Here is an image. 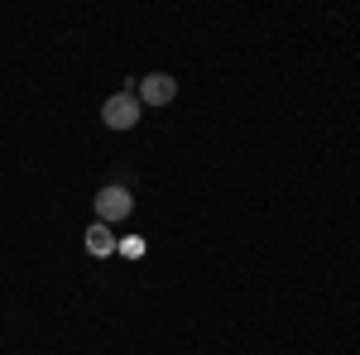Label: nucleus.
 Returning <instances> with one entry per match:
<instances>
[{"instance_id": "obj_4", "label": "nucleus", "mask_w": 360, "mask_h": 355, "mask_svg": "<svg viewBox=\"0 0 360 355\" xmlns=\"http://www.w3.org/2000/svg\"><path fill=\"white\" fill-rule=\"evenodd\" d=\"M115 250H120V240H115L111 226H101V221L86 226V254H91V259H111Z\"/></svg>"}, {"instance_id": "obj_1", "label": "nucleus", "mask_w": 360, "mask_h": 355, "mask_svg": "<svg viewBox=\"0 0 360 355\" xmlns=\"http://www.w3.org/2000/svg\"><path fill=\"white\" fill-rule=\"evenodd\" d=\"M139 115H144V106H139L135 91H115V96H106V106H101V125L106 130H135Z\"/></svg>"}, {"instance_id": "obj_5", "label": "nucleus", "mask_w": 360, "mask_h": 355, "mask_svg": "<svg viewBox=\"0 0 360 355\" xmlns=\"http://www.w3.org/2000/svg\"><path fill=\"white\" fill-rule=\"evenodd\" d=\"M120 254H130V259H139V254H144V240H120Z\"/></svg>"}, {"instance_id": "obj_2", "label": "nucleus", "mask_w": 360, "mask_h": 355, "mask_svg": "<svg viewBox=\"0 0 360 355\" xmlns=\"http://www.w3.org/2000/svg\"><path fill=\"white\" fill-rule=\"evenodd\" d=\"M130 212H135V197H130V188L106 183V188L96 192V221H101V226H120Z\"/></svg>"}, {"instance_id": "obj_3", "label": "nucleus", "mask_w": 360, "mask_h": 355, "mask_svg": "<svg viewBox=\"0 0 360 355\" xmlns=\"http://www.w3.org/2000/svg\"><path fill=\"white\" fill-rule=\"evenodd\" d=\"M139 106H168L173 96H178V77H168V72H149V77H139Z\"/></svg>"}]
</instances>
